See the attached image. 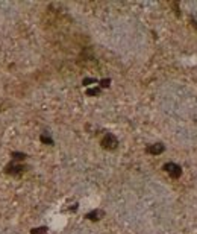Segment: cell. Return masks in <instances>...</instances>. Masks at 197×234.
I'll use <instances>...</instances> for the list:
<instances>
[{"mask_svg": "<svg viewBox=\"0 0 197 234\" xmlns=\"http://www.w3.org/2000/svg\"><path fill=\"white\" fill-rule=\"evenodd\" d=\"M102 146L108 151H114V149H117V146H118V140L115 138V135H112V134H106V135L102 138Z\"/></svg>", "mask_w": 197, "mask_h": 234, "instance_id": "cell-1", "label": "cell"}, {"mask_svg": "<svg viewBox=\"0 0 197 234\" xmlns=\"http://www.w3.org/2000/svg\"><path fill=\"white\" fill-rule=\"evenodd\" d=\"M26 170V167L21 166V164H18V163H9V164H6L5 167V173H8V175H20V173H23Z\"/></svg>", "mask_w": 197, "mask_h": 234, "instance_id": "cell-2", "label": "cell"}, {"mask_svg": "<svg viewBox=\"0 0 197 234\" xmlns=\"http://www.w3.org/2000/svg\"><path fill=\"white\" fill-rule=\"evenodd\" d=\"M164 170H165L171 178H179V176L182 175L180 166H178L176 163H167V164H164Z\"/></svg>", "mask_w": 197, "mask_h": 234, "instance_id": "cell-3", "label": "cell"}, {"mask_svg": "<svg viewBox=\"0 0 197 234\" xmlns=\"http://www.w3.org/2000/svg\"><path fill=\"white\" fill-rule=\"evenodd\" d=\"M149 153H152V155H159V153H162L165 151V146L164 144H161V143H156V144H152V146H149V148L146 149Z\"/></svg>", "mask_w": 197, "mask_h": 234, "instance_id": "cell-4", "label": "cell"}, {"mask_svg": "<svg viewBox=\"0 0 197 234\" xmlns=\"http://www.w3.org/2000/svg\"><path fill=\"white\" fill-rule=\"evenodd\" d=\"M86 217L90 219V220H99L100 217H103V211H100V210H94L91 213H88Z\"/></svg>", "mask_w": 197, "mask_h": 234, "instance_id": "cell-5", "label": "cell"}, {"mask_svg": "<svg viewBox=\"0 0 197 234\" xmlns=\"http://www.w3.org/2000/svg\"><path fill=\"white\" fill-rule=\"evenodd\" d=\"M12 158L18 160V161H23V160L26 158V153H23V152H12Z\"/></svg>", "mask_w": 197, "mask_h": 234, "instance_id": "cell-6", "label": "cell"}, {"mask_svg": "<svg viewBox=\"0 0 197 234\" xmlns=\"http://www.w3.org/2000/svg\"><path fill=\"white\" fill-rule=\"evenodd\" d=\"M46 231H47L46 226H39V228H33V230H30V234H44Z\"/></svg>", "mask_w": 197, "mask_h": 234, "instance_id": "cell-7", "label": "cell"}, {"mask_svg": "<svg viewBox=\"0 0 197 234\" xmlns=\"http://www.w3.org/2000/svg\"><path fill=\"white\" fill-rule=\"evenodd\" d=\"M39 140H41L44 144H53V140L49 135H41V137H39Z\"/></svg>", "mask_w": 197, "mask_h": 234, "instance_id": "cell-8", "label": "cell"}, {"mask_svg": "<svg viewBox=\"0 0 197 234\" xmlns=\"http://www.w3.org/2000/svg\"><path fill=\"white\" fill-rule=\"evenodd\" d=\"M88 96H99L100 94V88H90L86 91Z\"/></svg>", "mask_w": 197, "mask_h": 234, "instance_id": "cell-9", "label": "cell"}, {"mask_svg": "<svg viewBox=\"0 0 197 234\" xmlns=\"http://www.w3.org/2000/svg\"><path fill=\"white\" fill-rule=\"evenodd\" d=\"M93 82H96V79H94V78H85L84 79V85H90Z\"/></svg>", "mask_w": 197, "mask_h": 234, "instance_id": "cell-10", "label": "cell"}, {"mask_svg": "<svg viewBox=\"0 0 197 234\" xmlns=\"http://www.w3.org/2000/svg\"><path fill=\"white\" fill-rule=\"evenodd\" d=\"M109 84H111L109 79H102V82H100V85L105 87V88H106V87H109Z\"/></svg>", "mask_w": 197, "mask_h": 234, "instance_id": "cell-11", "label": "cell"}]
</instances>
